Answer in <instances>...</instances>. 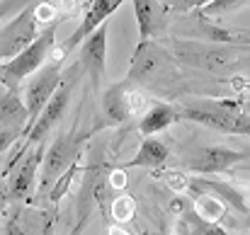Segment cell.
Instances as JSON below:
<instances>
[{"label":"cell","mask_w":250,"mask_h":235,"mask_svg":"<svg viewBox=\"0 0 250 235\" xmlns=\"http://www.w3.org/2000/svg\"><path fill=\"white\" fill-rule=\"evenodd\" d=\"M56 27H59L56 22H51L49 27H44L34 44H29L12 61L2 63V82L5 85H15V82L34 76L37 71H42L46 66V59H49L51 49L56 46Z\"/></svg>","instance_id":"obj_1"},{"label":"cell","mask_w":250,"mask_h":235,"mask_svg":"<svg viewBox=\"0 0 250 235\" xmlns=\"http://www.w3.org/2000/svg\"><path fill=\"white\" fill-rule=\"evenodd\" d=\"M39 20H37V5L24 7L22 12H17L15 17L5 20L2 24V34H0V59L2 63L12 61L15 56H20L29 44L37 41L39 32Z\"/></svg>","instance_id":"obj_2"},{"label":"cell","mask_w":250,"mask_h":235,"mask_svg":"<svg viewBox=\"0 0 250 235\" xmlns=\"http://www.w3.org/2000/svg\"><path fill=\"white\" fill-rule=\"evenodd\" d=\"M61 68H63V61L54 59V61H49L42 71H37V73L32 76V80L27 82L22 99H24V104H27L29 121H27V126H24V134H27L29 126L39 119L42 109L49 104V99L54 97V92H56V90L61 87V82L66 80V76H61ZM24 134H22V136H24Z\"/></svg>","instance_id":"obj_3"},{"label":"cell","mask_w":250,"mask_h":235,"mask_svg":"<svg viewBox=\"0 0 250 235\" xmlns=\"http://www.w3.org/2000/svg\"><path fill=\"white\" fill-rule=\"evenodd\" d=\"M78 68H83V66H76V68H71L68 71V76L66 80L61 82V87L54 92V97L49 99V104L42 109V114H39V119L29 126V131L22 136L24 141H27V146L32 148V146H37V143H42L49 134H51V129L61 121V117H63V112L68 109V102H71V95H73V87H76V76H78Z\"/></svg>","instance_id":"obj_4"},{"label":"cell","mask_w":250,"mask_h":235,"mask_svg":"<svg viewBox=\"0 0 250 235\" xmlns=\"http://www.w3.org/2000/svg\"><path fill=\"white\" fill-rule=\"evenodd\" d=\"M102 107H104V114L122 124V121H129L134 117H144V112L151 107L148 104V97L144 95V90L136 87V82L131 80H124V82H117L112 85L107 92H104V99H102Z\"/></svg>","instance_id":"obj_5"},{"label":"cell","mask_w":250,"mask_h":235,"mask_svg":"<svg viewBox=\"0 0 250 235\" xmlns=\"http://www.w3.org/2000/svg\"><path fill=\"white\" fill-rule=\"evenodd\" d=\"M182 117L189 121L204 124L209 129H216L221 134H241L250 136V114L226 109V107H187L182 109Z\"/></svg>","instance_id":"obj_6"},{"label":"cell","mask_w":250,"mask_h":235,"mask_svg":"<svg viewBox=\"0 0 250 235\" xmlns=\"http://www.w3.org/2000/svg\"><path fill=\"white\" fill-rule=\"evenodd\" d=\"M78 157V138H73L71 134H59L56 141L51 143V148L46 151L44 165H42V189L51 187L68 167L71 162Z\"/></svg>","instance_id":"obj_7"},{"label":"cell","mask_w":250,"mask_h":235,"mask_svg":"<svg viewBox=\"0 0 250 235\" xmlns=\"http://www.w3.org/2000/svg\"><path fill=\"white\" fill-rule=\"evenodd\" d=\"M246 157H250V151H233L229 146H204L199 148L197 157H192L185 165V170L194 175H216L231 170L236 162H243Z\"/></svg>","instance_id":"obj_8"},{"label":"cell","mask_w":250,"mask_h":235,"mask_svg":"<svg viewBox=\"0 0 250 235\" xmlns=\"http://www.w3.org/2000/svg\"><path fill=\"white\" fill-rule=\"evenodd\" d=\"M107 34H109V20L100 24L90 37H85L81 44V66L87 73L92 87H100L104 76V63H107Z\"/></svg>","instance_id":"obj_9"},{"label":"cell","mask_w":250,"mask_h":235,"mask_svg":"<svg viewBox=\"0 0 250 235\" xmlns=\"http://www.w3.org/2000/svg\"><path fill=\"white\" fill-rule=\"evenodd\" d=\"M166 51L161 46H156L153 41H144L136 46L134 56H131V68L126 80L131 82H156L163 78V68H166Z\"/></svg>","instance_id":"obj_10"},{"label":"cell","mask_w":250,"mask_h":235,"mask_svg":"<svg viewBox=\"0 0 250 235\" xmlns=\"http://www.w3.org/2000/svg\"><path fill=\"white\" fill-rule=\"evenodd\" d=\"M44 156H46V143H37L32 146V151H27V156L20 160L15 175L10 177V196L15 199H24L32 194L34 189V182L39 177V170L44 165Z\"/></svg>","instance_id":"obj_11"},{"label":"cell","mask_w":250,"mask_h":235,"mask_svg":"<svg viewBox=\"0 0 250 235\" xmlns=\"http://www.w3.org/2000/svg\"><path fill=\"white\" fill-rule=\"evenodd\" d=\"M122 2H124V0H92V2L87 5V12H85L83 22L76 27V32L68 37V44L61 49V56L68 59L71 51H73L76 46H81V44L85 41V37H90L100 24H104V22L109 20V15H112Z\"/></svg>","instance_id":"obj_12"},{"label":"cell","mask_w":250,"mask_h":235,"mask_svg":"<svg viewBox=\"0 0 250 235\" xmlns=\"http://www.w3.org/2000/svg\"><path fill=\"white\" fill-rule=\"evenodd\" d=\"M136 24H139V44L151 41L153 34L163 32L166 27V5L161 0H131Z\"/></svg>","instance_id":"obj_13"},{"label":"cell","mask_w":250,"mask_h":235,"mask_svg":"<svg viewBox=\"0 0 250 235\" xmlns=\"http://www.w3.org/2000/svg\"><path fill=\"white\" fill-rule=\"evenodd\" d=\"M180 117H182V109H175L172 104L156 102V104H151V107L144 112V117L139 119V131H141L144 136L161 134V131H166L167 126H172Z\"/></svg>","instance_id":"obj_14"},{"label":"cell","mask_w":250,"mask_h":235,"mask_svg":"<svg viewBox=\"0 0 250 235\" xmlns=\"http://www.w3.org/2000/svg\"><path fill=\"white\" fill-rule=\"evenodd\" d=\"M170 157V148L163 141L146 136L144 143L139 146L136 156L131 157L129 162H124V167H163Z\"/></svg>","instance_id":"obj_15"},{"label":"cell","mask_w":250,"mask_h":235,"mask_svg":"<svg viewBox=\"0 0 250 235\" xmlns=\"http://www.w3.org/2000/svg\"><path fill=\"white\" fill-rule=\"evenodd\" d=\"M194 214H197L202 221L219 223V221L226 216V204H224V199L216 196V194L199 192V194H194Z\"/></svg>","instance_id":"obj_16"},{"label":"cell","mask_w":250,"mask_h":235,"mask_svg":"<svg viewBox=\"0 0 250 235\" xmlns=\"http://www.w3.org/2000/svg\"><path fill=\"white\" fill-rule=\"evenodd\" d=\"M81 162H83V156H78L73 162H71V167L54 182V187H51V192H49V199L54 201V204H59L63 196H66V192H68V187H71V182H73V177L78 175V170H81Z\"/></svg>","instance_id":"obj_17"},{"label":"cell","mask_w":250,"mask_h":235,"mask_svg":"<svg viewBox=\"0 0 250 235\" xmlns=\"http://www.w3.org/2000/svg\"><path fill=\"white\" fill-rule=\"evenodd\" d=\"M109 214H112V218H114L117 223L131 221V218L136 216V201H134V196H129V194L114 196V201H112V206H109Z\"/></svg>","instance_id":"obj_18"},{"label":"cell","mask_w":250,"mask_h":235,"mask_svg":"<svg viewBox=\"0 0 250 235\" xmlns=\"http://www.w3.org/2000/svg\"><path fill=\"white\" fill-rule=\"evenodd\" d=\"M163 179H166V184L175 194L189 192V187H192V177H187L185 170H167L166 175H163Z\"/></svg>","instance_id":"obj_19"},{"label":"cell","mask_w":250,"mask_h":235,"mask_svg":"<svg viewBox=\"0 0 250 235\" xmlns=\"http://www.w3.org/2000/svg\"><path fill=\"white\" fill-rule=\"evenodd\" d=\"M243 2H248V0H211L209 5L202 7V17H211V15L229 12V10H233V7H241Z\"/></svg>","instance_id":"obj_20"},{"label":"cell","mask_w":250,"mask_h":235,"mask_svg":"<svg viewBox=\"0 0 250 235\" xmlns=\"http://www.w3.org/2000/svg\"><path fill=\"white\" fill-rule=\"evenodd\" d=\"M42 0H2V10H0V15H2V20H7V17H15L17 12H22L24 7H29V5H39Z\"/></svg>","instance_id":"obj_21"},{"label":"cell","mask_w":250,"mask_h":235,"mask_svg":"<svg viewBox=\"0 0 250 235\" xmlns=\"http://www.w3.org/2000/svg\"><path fill=\"white\" fill-rule=\"evenodd\" d=\"M163 5H166L167 10H177V12H189V10H194V7H204V5H209L211 0H161Z\"/></svg>","instance_id":"obj_22"},{"label":"cell","mask_w":250,"mask_h":235,"mask_svg":"<svg viewBox=\"0 0 250 235\" xmlns=\"http://www.w3.org/2000/svg\"><path fill=\"white\" fill-rule=\"evenodd\" d=\"M37 20L42 27H46V22H56V7L51 2H39L37 5Z\"/></svg>","instance_id":"obj_23"},{"label":"cell","mask_w":250,"mask_h":235,"mask_svg":"<svg viewBox=\"0 0 250 235\" xmlns=\"http://www.w3.org/2000/svg\"><path fill=\"white\" fill-rule=\"evenodd\" d=\"M109 184H112L114 189L126 187V172H124V170H114V172L109 175Z\"/></svg>","instance_id":"obj_24"},{"label":"cell","mask_w":250,"mask_h":235,"mask_svg":"<svg viewBox=\"0 0 250 235\" xmlns=\"http://www.w3.org/2000/svg\"><path fill=\"white\" fill-rule=\"evenodd\" d=\"M5 235H29V233H27V231L20 226V221L12 216V218L5 223Z\"/></svg>","instance_id":"obj_25"},{"label":"cell","mask_w":250,"mask_h":235,"mask_svg":"<svg viewBox=\"0 0 250 235\" xmlns=\"http://www.w3.org/2000/svg\"><path fill=\"white\" fill-rule=\"evenodd\" d=\"M185 209H187V201L182 199V196H175L172 201H170V211H175V214H185Z\"/></svg>","instance_id":"obj_26"},{"label":"cell","mask_w":250,"mask_h":235,"mask_svg":"<svg viewBox=\"0 0 250 235\" xmlns=\"http://www.w3.org/2000/svg\"><path fill=\"white\" fill-rule=\"evenodd\" d=\"M73 10H76V0H61V12L71 15Z\"/></svg>","instance_id":"obj_27"},{"label":"cell","mask_w":250,"mask_h":235,"mask_svg":"<svg viewBox=\"0 0 250 235\" xmlns=\"http://www.w3.org/2000/svg\"><path fill=\"white\" fill-rule=\"evenodd\" d=\"M107 235H129L122 226H109V231H107Z\"/></svg>","instance_id":"obj_28"},{"label":"cell","mask_w":250,"mask_h":235,"mask_svg":"<svg viewBox=\"0 0 250 235\" xmlns=\"http://www.w3.org/2000/svg\"><path fill=\"white\" fill-rule=\"evenodd\" d=\"M90 2H92V0H87V5H90Z\"/></svg>","instance_id":"obj_29"},{"label":"cell","mask_w":250,"mask_h":235,"mask_svg":"<svg viewBox=\"0 0 250 235\" xmlns=\"http://www.w3.org/2000/svg\"><path fill=\"white\" fill-rule=\"evenodd\" d=\"M248 49H250V46H248Z\"/></svg>","instance_id":"obj_30"}]
</instances>
